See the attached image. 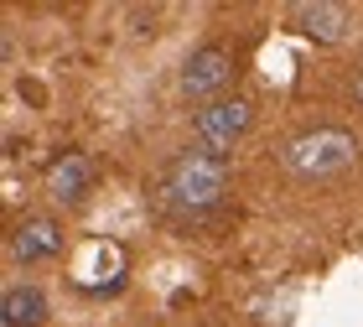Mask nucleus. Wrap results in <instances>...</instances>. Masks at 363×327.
I'll return each instance as SVG.
<instances>
[{"mask_svg":"<svg viewBox=\"0 0 363 327\" xmlns=\"http://www.w3.org/2000/svg\"><path fill=\"white\" fill-rule=\"evenodd\" d=\"M250 120H255L250 99H213V104H203V109H197V120H192V130H197V145H203V151H213V156L234 151V145H239V135L250 130Z\"/></svg>","mask_w":363,"mask_h":327,"instance_id":"obj_3","label":"nucleus"},{"mask_svg":"<svg viewBox=\"0 0 363 327\" xmlns=\"http://www.w3.org/2000/svg\"><path fill=\"white\" fill-rule=\"evenodd\" d=\"M291 26L311 42L333 47V42H348L353 16H348V6H333V0H301V6H291Z\"/></svg>","mask_w":363,"mask_h":327,"instance_id":"obj_6","label":"nucleus"},{"mask_svg":"<svg viewBox=\"0 0 363 327\" xmlns=\"http://www.w3.org/2000/svg\"><path fill=\"white\" fill-rule=\"evenodd\" d=\"M228 198V161L213 151H177L156 177V208L172 214L177 223H197L213 218Z\"/></svg>","mask_w":363,"mask_h":327,"instance_id":"obj_1","label":"nucleus"},{"mask_svg":"<svg viewBox=\"0 0 363 327\" xmlns=\"http://www.w3.org/2000/svg\"><path fill=\"white\" fill-rule=\"evenodd\" d=\"M208 327H213V322H208Z\"/></svg>","mask_w":363,"mask_h":327,"instance_id":"obj_11","label":"nucleus"},{"mask_svg":"<svg viewBox=\"0 0 363 327\" xmlns=\"http://www.w3.org/2000/svg\"><path fill=\"white\" fill-rule=\"evenodd\" d=\"M234 84V52L223 42H203L197 52L182 62V94L187 99H213Z\"/></svg>","mask_w":363,"mask_h":327,"instance_id":"obj_4","label":"nucleus"},{"mask_svg":"<svg viewBox=\"0 0 363 327\" xmlns=\"http://www.w3.org/2000/svg\"><path fill=\"white\" fill-rule=\"evenodd\" d=\"M358 68H363V62H358Z\"/></svg>","mask_w":363,"mask_h":327,"instance_id":"obj_10","label":"nucleus"},{"mask_svg":"<svg viewBox=\"0 0 363 327\" xmlns=\"http://www.w3.org/2000/svg\"><path fill=\"white\" fill-rule=\"evenodd\" d=\"M358 161V135L342 125H311L301 135H291L280 145V167L301 182H322V177H337Z\"/></svg>","mask_w":363,"mask_h":327,"instance_id":"obj_2","label":"nucleus"},{"mask_svg":"<svg viewBox=\"0 0 363 327\" xmlns=\"http://www.w3.org/2000/svg\"><path fill=\"white\" fill-rule=\"evenodd\" d=\"M47 322V296L37 286H6L0 296V327H42Z\"/></svg>","mask_w":363,"mask_h":327,"instance_id":"obj_8","label":"nucleus"},{"mask_svg":"<svg viewBox=\"0 0 363 327\" xmlns=\"http://www.w3.org/2000/svg\"><path fill=\"white\" fill-rule=\"evenodd\" d=\"M94 156L84 151H57L52 161H47V198H57V203H84V192L94 187Z\"/></svg>","mask_w":363,"mask_h":327,"instance_id":"obj_7","label":"nucleus"},{"mask_svg":"<svg viewBox=\"0 0 363 327\" xmlns=\"http://www.w3.org/2000/svg\"><path fill=\"white\" fill-rule=\"evenodd\" d=\"M57 255H62V228L47 214H31L11 228V260L16 265H42V260H57Z\"/></svg>","mask_w":363,"mask_h":327,"instance_id":"obj_5","label":"nucleus"},{"mask_svg":"<svg viewBox=\"0 0 363 327\" xmlns=\"http://www.w3.org/2000/svg\"><path fill=\"white\" fill-rule=\"evenodd\" d=\"M353 99H358V104H363V68H358V73H353Z\"/></svg>","mask_w":363,"mask_h":327,"instance_id":"obj_9","label":"nucleus"}]
</instances>
